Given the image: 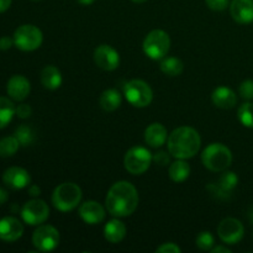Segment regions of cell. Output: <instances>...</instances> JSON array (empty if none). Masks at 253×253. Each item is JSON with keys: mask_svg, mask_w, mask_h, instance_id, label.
<instances>
[{"mask_svg": "<svg viewBox=\"0 0 253 253\" xmlns=\"http://www.w3.org/2000/svg\"><path fill=\"white\" fill-rule=\"evenodd\" d=\"M126 236V226L121 220L113 219L104 226V237L111 244H119Z\"/></svg>", "mask_w": 253, "mask_h": 253, "instance_id": "cell-21", "label": "cell"}, {"mask_svg": "<svg viewBox=\"0 0 253 253\" xmlns=\"http://www.w3.org/2000/svg\"><path fill=\"white\" fill-rule=\"evenodd\" d=\"M105 209L103 205L94 200H88L79 207V216L89 225H98L105 219Z\"/></svg>", "mask_w": 253, "mask_h": 253, "instance_id": "cell-16", "label": "cell"}, {"mask_svg": "<svg viewBox=\"0 0 253 253\" xmlns=\"http://www.w3.org/2000/svg\"><path fill=\"white\" fill-rule=\"evenodd\" d=\"M249 217H250V220H251V222L253 224V208L251 210H250V212H249Z\"/></svg>", "mask_w": 253, "mask_h": 253, "instance_id": "cell-42", "label": "cell"}, {"mask_svg": "<svg viewBox=\"0 0 253 253\" xmlns=\"http://www.w3.org/2000/svg\"><path fill=\"white\" fill-rule=\"evenodd\" d=\"M63 77L56 66H46L41 72V83L48 90H56L62 85Z\"/></svg>", "mask_w": 253, "mask_h": 253, "instance_id": "cell-22", "label": "cell"}, {"mask_svg": "<svg viewBox=\"0 0 253 253\" xmlns=\"http://www.w3.org/2000/svg\"><path fill=\"white\" fill-rule=\"evenodd\" d=\"M14 44L19 49L31 52L39 48L43 41L42 31L37 26L31 24L21 25L14 32Z\"/></svg>", "mask_w": 253, "mask_h": 253, "instance_id": "cell-7", "label": "cell"}, {"mask_svg": "<svg viewBox=\"0 0 253 253\" xmlns=\"http://www.w3.org/2000/svg\"><path fill=\"white\" fill-rule=\"evenodd\" d=\"M6 91L10 99L15 101H22L29 96L31 91V84L26 77L21 74H15L7 82Z\"/></svg>", "mask_w": 253, "mask_h": 253, "instance_id": "cell-15", "label": "cell"}, {"mask_svg": "<svg viewBox=\"0 0 253 253\" xmlns=\"http://www.w3.org/2000/svg\"><path fill=\"white\" fill-rule=\"evenodd\" d=\"M77 1L82 5H90V4H93L95 0H77Z\"/></svg>", "mask_w": 253, "mask_h": 253, "instance_id": "cell-41", "label": "cell"}, {"mask_svg": "<svg viewBox=\"0 0 253 253\" xmlns=\"http://www.w3.org/2000/svg\"><path fill=\"white\" fill-rule=\"evenodd\" d=\"M230 14L239 24H250L253 21V0H232Z\"/></svg>", "mask_w": 253, "mask_h": 253, "instance_id": "cell-18", "label": "cell"}, {"mask_svg": "<svg viewBox=\"0 0 253 253\" xmlns=\"http://www.w3.org/2000/svg\"><path fill=\"white\" fill-rule=\"evenodd\" d=\"M20 143L15 136H7L0 140V157L9 158L12 157L17 152Z\"/></svg>", "mask_w": 253, "mask_h": 253, "instance_id": "cell-27", "label": "cell"}, {"mask_svg": "<svg viewBox=\"0 0 253 253\" xmlns=\"http://www.w3.org/2000/svg\"><path fill=\"white\" fill-rule=\"evenodd\" d=\"M133 2H136V4H142V2H146L147 0H132Z\"/></svg>", "mask_w": 253, "mask_h": 253, "instance_id": "cell-43", "label": "cell"}, {"mask_svg": "<svg viewBox=\"0 0 253 253\" xmlns=\"http://www.w3.org/2000/svg\"><path fill=\"white\" fill-rule=\"evenodd\" d=\"M245 227L240 220L234 217H226L217 226V235L220 240L226 245H236L242 240Z\"/></svg>", "mask_w": 253, "mask_h": 253, "instance_id": "cell-12", "label": "cell"}, {"mask_svg": "<svg viewBox=\"0 0 253 253\" xmlns=\"http://www.w3.org/2000/svg\"><path fill=\"white\" fill-rule=\"evenodd\" d=\"M240 123L249 128H253V103L242 104L237 111Z\"/></svg>", "mask_w": 253, "mask_h": 253, "instance_id": "cell-29", "label": "cell"}, {"mask_svg": "<svg viewBox=\"0 0 253 253\" xmlns=\"http://www.w3.org/2000/svg\"><path fill=\"white\" fill-rule=\"evenodd\" d=\"M138 205V192L135 185L126 180L113 184L106 194L105 207L109 214L115 217L130 216Z\"/></svg>", "mask_w": 253, "mask_h": 253, "instance_id": "cell-1", "label": "cell"}, {"mask_svg": "<svg viewBox=\"0 0 253 253\" xmlns=\"http://www.w3.org/2000/svg\"><path fill=\"white\" fill-rule=\"evenodd\" d=\"M124 95L126 100L135 108H146L152 103L153 91L146 82L132 79L124 86Z\"/></svg>", "mask_w": 253, "mask_h": 253, "instance_id": "cell-6", "label": "cell"}, {"mask_svg": "<svg viewBox=\"0 0 253 253\" xmlns=\"http://www.w3.org/2000/svg\"><path fill=\"white\" fill-rule=\"evenodd\" d=\"M29 194L31 195V197H39V195L41 194V189H40L36 184H32L31 187L29 188Z\"/></svg>", "mask_w": 253, "mask_h": 253, "instance_id": "cell-38", "label": "cell"}, {"mask_svg": "<svg viewBox=\"0 0 253 253\" xmlns=\"http://www.w3.org/2000/svg\"><path fill=\"white\" fill-rule=\"evenodd\" d=\"M12 0H0V14L6 11L10 6H11Z\"/></svg>", "mask_w": 253, "mask_h": 253, "instance_id": "cell-37", "label": "cell"}, {"mask_svg": "<svg viewBox=\"0 0 253 253\" xmlns=\"http://www.w3.org/2000/svg\"><path fill=\"white\" fill-rule=\"evenodd\" d=\"M170 153L169 151H158L157 153L152 156V162H155L156 165L161 166V167H166V166L170 165Z\"/></svg>", "mask_w": 253, "mask_h": 253, "instance_id": "cell-32", "label": "cell"}, {"mask_svg": "<svg viewBox=\"0 0 253 253\" xmlns=\"http://www.w3.org/2000/svg\"><path fill=\"white\" fill-rule=\"evenodd\" d=\"M202 162L211 172H224L231 166L232 153L222 143H210L203 151Z\"/></svg>", "mask_w": 253, "mask_h": 253, "instance_id": "cell-4", "label": "cell"}, {"mask_svg": "<svg viewBox=\"0 0 253 253\" xmlns=\"http://www.w3.org/2000/svg\"><path fill=\"white\" fill-rule=\"evenodd\" d=\"M14 46V39L9 36H2L0 39V51H7Z\"/></svg>", "mask_w": 253, "mask_h": 253, "instance_id": "cell-36", "label": "cell"}, {"mask_svg": "<svg viewBox=\"0 0 253 253\" xmlns=\"http://www.w3.org/2000/svg\"><path fill=\"white\" fill-rule=\"evenodd\" d=\"M230 0H205L208 6L214 11H222L229 6Z\"/></svg>", "mask_w": 253, "mask_h": 253, "instance_id": "cell-33", "label": "cell"}, {"mask_svg": "<svg viewBox=\"0 0 253 253\" xmlns=\"http://www.w3.org/2000/svg\"><path fill=\"white\" fill-rule=\"evenodd\" d=\"M2 182L14 190L24 189L31 183V175L21 167H10L2 174Z\"/></svg>", "mask_w": 253, "mask_h": 253, "instance_id": "cell-14", "label": "cell"}, {"mask_svg": "<svg viewBox=\"0 0 253 253\" xmlns=\"http://www.w3.org/2000/svg\"><path fill=\"white\" fill-rule=\"evenodd\" d=\"M49 216V208L41 199H32L25 203L21 209V217L30 226L42 225Z\"/></svg>", "mask_w": 253, "mask_h": 253, "instance_id": "cell-10", "label": "cell"}, {"mask_svg": "<svg viewBox=\"0 0 253 253\" xmlns=\"http://www.w3.org/2000/svg\"><path fill=\"white\" fill-rule=\"evenodd\" d=\"M211 100L215 106L220 109H232L237 103V96L232 89L227 86H219L211 94Z\"/></svg>", "mask_w": 253, "mask_h": 253, "instance_id": "cell-20", "label": "cell"}, {"mask_svg": "<svg viewBox=\"0 0 253 253\" xmlns=\"http://www.w3.org/2000/svg\"><path fill=\"white\" fill-rule=\"evenodd\" d=\"M59 232L51 225H39L32 235V245L40 252H51L58 246Z\"/></svg>", "mask_w": 253, "mask_h": 253, "instance_id": "cell-9", "label": "cell"}, {"mask_svg": "<svg viewBox=\"0 0 253 253\" xmlns=\"http://www.w3.org/2000/svg\"><path fill=\"white\" fill-rule=\"evenodd\" d=\"M99 103H100L103 110L111 113V111H115L116 109L120 108L121 103H123V98H121V94L116 89H106L101 93Z\"/></svg>", "mask_w": 253, "mask_h": 253, "instance_id": "cell-23", "label": "cell"}, {"mask_svg": "<svg viewBox=\"0 0 253 253\" xmlns=\"http://www.w3.org/2000/svg\"><path fill=\"white\" fill-rule=\"evenodd\" d=\"M168 173L173 182L182 183L190 175V166L185 162V160H177L175 162L170 163Z\"/></svg>", "mask_w": 253, "mask_h": 253, "instance_id": "cell-24", "label": "cell"}, {"mask_svg": "<svg viewBox=\"0 0 253 253\" xmlns=\"http://www.w3.org/2000/svg\"><path fill=\"white\" fill-rule=\"evenodd\" d=\"M32 114V109L29 104H20L16 108V115L20 119H27L30 118Z\"/></svg>", "mask_w": 253, "mask_h": 253, "instance_id": "cell-35", "label": "cell"}, {"mask_svg": "<svg viewBox=\"0 0 253 253\" xmlns=\"http://www.w3.org/2000/svg\"><path fill=\"white\" fill-rule=\"evenodd\" d=\"M14 136L17 138L20 146H24V147L32 145L35 141L34 130L27 125H20L19 127L16 128V131H15Z\"/></svg>", "mask_w": 253, "mask_h": 253, "instance_id": "cell-28", "label": "cell"}, {"mask_svg": "<svg viewBox=\"0 0 253 253\" xmlns=\"http://www.w3.org/2000/svg\"><path fill=\"white\" fill-rule=\"evenodd\" d=\"M211 252L212 253H231V250L227 249L226 246H216V247H212Z\"/></svg>", "mask_w": 253, "mask_h": 253, "instance_id": "cell-40", "label": "cell"}, {"mask_svg": "<svg viewBox=\"0 0 253 253\" xmlns=\"http://www.w3.org/2000/svg\"><path fill=\"white\" fill-rule=\"evenodd\" d=\"M82 195V189L76 183H62L52 193V204L59 211H72L81 204Z\"/></svg>", "mask_w": 253, "mask_h": 253, "instance_id": "cell-3", "label": "cell"}, {"mask_svg": "<svg viewBox=\"0 0 253 253\" xmlns=\"http://www.w3.org/2000/svg\"><path fill=\"white\" fill-rule=\"evenodd\" d=\"M24 234V225L14 216L2 217L0 220V240L5 242H15Z\"/></svg>", "mask_w": 253, "mask_h": 253, "instance_id": "cell-17", "label": "cell"}, {"mask_svg": "<svg viewBox=\"0 0 253 253\" xmlns=\"http://www.w3.org/2000/svg\"><path fill=\"white\" fill-rule=\"evenodd\" d=\"M195 244H197V246L199 247L202 251H211L212 247H214L215 245L214 236L211 235V232L203 231L197 236Z\"/></svg>", "mask_w": 253, "mask_h": 253, "instance_id": "cell-30", "label": "cell"}, {"mask_svg": "<svg viewBox=\"0 0 253 253\" xmlns=\"http://www.w3.org/2000/svg\"><path fill=\"white\" fill-rule=\"evenodd\" d=\"M142 48L151 59H163L170 48L169 35L163 30H152L143 40Z\"/></svg>", "mask_w": 253, "mask_h": 253, "instance_id": "cell-5", "label": "cell"}, {"mask_svg": "<svg viewBox=\"0 0 253 253\" xmlns=\"http://www.w3.org/2000/svg\"><path fill=\"white\" fill-rule=\"evenodd\" d=\"M152 163V153L142 146L131 147L124 157V166L128 173L140 175L150 168Z\"/></svg>", "mask_w": 253, "mask_h": 253, "instance_id": "cell-8", "label": "cell"}, {"mask_svg": "<svg viewBox=\"0 0 253 253\" xmlns=\"http://www.w3.org/2000/svg\"><path fill=\"white\" fill-rule=\"evenodd\" d=\"M202 145L199 132L190 126H180L168 136L167 146L172 157L189 160L194 157Z\"/></svg>", "mask_w": 253, "mask_h": 253, "instance_id": "cell-2", "label": "cell"}, {"mask_svg": "<svg viewBox=\"0 0 253 253\" xmlns=\"http://www.w3.org/2000/svg\"><path fill=\"white\" fill-rule=\"evenodd\" d=\"M94 62L104 71H115L120 64V54L109 44H100L94 49Z\"/></svg>", "mask_w": 253, "mask_h": 253, "instance_id": "cell-13", "label": "cell"}, {"mask_svg": "<svg viewBox=\"0 0 253 253\" xmlns=\"http://www.w3.org/2000/svg\"><path fill=\"white\" fill-rule=\"evenodd\" d=\"M7 199H9V193L5 189H2V188H0V207L2 204H5L7 202Z\"/></svg>", "mask_w": 253, "mask_h": 253, "instance_id": "cell-39", "label": "cell"}, {"mask_svg": "<svg viewBox=\"0 0 253 253\" xmlns=\"http://www.w3.org/2000/svg\"><path fill=\"white\" fill-rule=\"evenodd\" d=\"M167 128L160 123H153L146 128L145 131V141L151 147H162L167 141Z\"/></svg>", "mask_w": 253, "mask_h": 253, "instance_id": "cell-19", "label": "cell"}, {"mask_svg": "<svg viewBox=\"0 0 253 253\" xmlns=\"http://www.w3.org/2000/svg\"><path fill=\"white\" fill-rule=\"evenodd\" d=\"M239 94L245 100H253V81L247 79L242 82L239 86Z\"/></svg>", "mask_w": 253, "mask_h": 253, "instance_id": "cell-31", "label": "cell"}, {"mask_svg": "<svg viewBox=\"0 0 253 253\" xmlns=\"http://www.w3.org/2000/svg\"><path fill=\"white\" fill-rule=\"evenodd\" d=\"M16 115V108L9 98L0 96V130L6 127Z\"/></svg>", "mask_w": 253, "mask_h": 253, "instance_id": "cell-25", "label": "cell"}, {"mask_svg": "<svg viewBox=\"0 0 253 253\" xmlns=\"http://www.w3.org/2000/svg\"><path fill=\"white\" fill-rule=\"evenodd\" d=\"M32 1H40V0H32Z\"/></svg>", "mask_w": 253, "mask_h": 253, "instance_id": "cell-44", "label": "cell"}, {"mask_svg": "<svg viewBox=\"0 0 253 253\" xmlns=\"http://www.w3.org/2000/svg\"><path fill=\"white\" fill-rule=\"evenodd\" d=\"M161 71L168 77H178L184 71V64L177 57H165L161 62Z\"/></svg>", "mask_w": 253, "mask_h": 253, "instance_id": "cell-26", "label": "cell"}, {"mask_svg": "<svg viewBox=\"0 0 253 253\" xmlns=\"http://www.w3.org/2000/svg\"><path fill=\"white\" fill-rule=\"evenodd\" d=\"M156 252H158V253H180L182 252V250H180L177 245L173 244V242H167V244L161 245V246L156 250Z\"/></svg>", "mask_w": 253, "mask_h": 253, "instance_id": "cell-34", "label": "cell"}, {"mask_svg": "<svg viewBox=\"0 0 253 253\" xmlns=\"http://www.w3.org/2000/svg\"><path fill=\"white\" fill-rule=\"evenodd\" d=\"M237 184H239V177H237L236 173L224 170L219 180L216 183H210L207 189L216 199L227 200L230 195L232 194L235 188L237 187Z\"/></svg>", "mask_w": 253, "mask_h": 253, "instance_id": "cell-11", "label": "cell"}]
</instances>
